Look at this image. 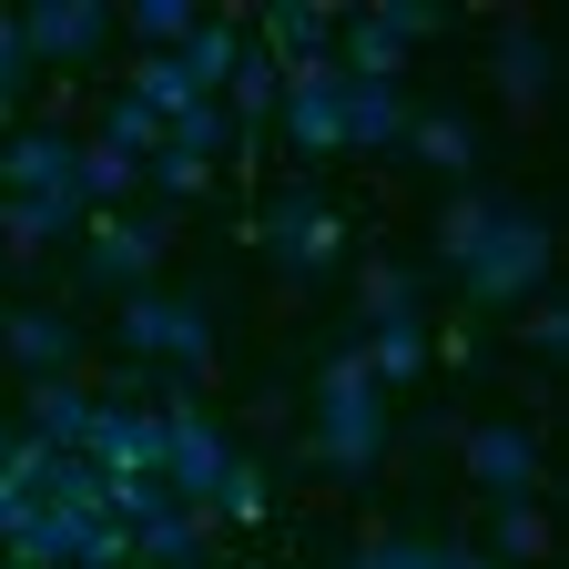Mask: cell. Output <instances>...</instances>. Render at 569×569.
Listing matches in <instances>:
<instances>
[{"instance_id":"obj_12","label":"cell","mask_w":569,"mask_h":569,"mask_svg":"<svg viewBox=\"0 0 569 569\" xmlns=\"http://www.w3.org/2000/svg\"><path fill=\"white\" fill-rule=\"evenodd\" d=\"M346 82H397L407 71V31L387 21V11H356V21H336V51H326Z\"/></svg>"},{"instance_id":"obj_22","label":"cell","mask_w":569,"mask_h":569,"mask_svg":"<svg viewBox=\"0 0 569 569\" xmlns=\"http://www.w3.org/2000/svg\"><path fill=\"white\" fill-rule=\"evenodd\" d=\"M407 153H417V163H438V173H478V122H468V112H417Z\"/></svg>"},{"instance_id":"obj_28","label":"cell","mask_w":569,"mask_h":569,"mask_svg":"<svg viewBox=\"0 0 569 569\" xmlns=\"http://www.w3.org/2000/svg\"><path fill=\"white\" fill-rule=\"evenodd\" d=\"M488 224H498V193H458V203L438 213V254H448V264H468V254L488 244Z\"/></svg>"},{"instance_id":"obj_25","label":"cell","mask_w":569,"mask_h":569,"mask_svg":"<svg viewBox=\"0 0 569 569\" xmlns=\"http://www.w3.org/2000/svg\"><path fill=\"white\" fill-rule=\"evenodd\" d=\"M203 11H183V0H132V11H112V31H132L142 51H183Z\"/></svg>"},{"instance_id":"obj_31","label":"cell","mask_w":569,"mask_h":569,"mask_svg":"<svg viewBox=\"0 0 569 569\" xmlns=\"http://www.w3.org/2000/svg\"><path fill=\"white\" fill-rule=\"evenodd\" d=\"M153 183H163V193H213V163H193V153H153Z\"/></svg>"},{"instance_id":"obj_16","label":"cell","mask_w":569,"mask_h":569,"mask_svg":"<svg viewBox=\"0 0 569 569\" xmlns=\"http://www.w3.org/2000/svg\"><path fill=\"white\" fill-rule=\"evenodd\" d=\"M488 71H498V92H509L519 112H539V102L559 92V51H549L539 31H509V41L488 51Z\"/></svg>"},{"instance_id":"obj_13","label":"cell","mask_w":569,"mask_h":569,"mask_svg":"<svg viewBox=\"0 0 569 569\" xmlns=\"http://www.w3.org/2000/svg\"><path fill=\"white\" fill-rule=\"evenodd\" d=\"M244 31H264V41H274V51H264L274 71H306V61H326V51H336V11H316V0H274V11H264V21H244Z\"/></svg>"},{"instance_id":"obj_19","label":"cell","mask_w":569,"mask_h":569,"mask_svg":"<svg viewBox=\"0 0 569 569\" xmlns=\"http://www.w3.org/2000/svg\"><path fill=\"white\" fill-rule=\"evenodd\" d=\"M274 102H284V71H274V61H264V51L244 41V61H234V82H224V122H234V132L254 142V132L274 122Z\"/></svg>"},{"instance_id":"obj_29","label":"cell","mask_w":569,"mask_h":569,"mask_svg":"<svg viewBox=\"0 0 569 569\" xmlns=\"http://www.w3.org/2000/svg\"><path fill=\"white\" fill-rule=\"evenodd\" d=\"M417 306H427V274H417V264H377V274H367V336L397 326V316H417Z\"/></svg>"},{"instance_id":"obj_30","label":"cell","mask_w":569,"mask_h":569,"mask_svg":"<svg viewBox=\"0 0 569 569\" xmlns=\"http://www.w3.org/2000/svg\"><path fill=\"white\" fill-rule=\"evenodd\" d=\"M21 82H31V51H21V21L0 11V122L21 112Z\"/></svg>"},{"instance_id":"obj_27","label":"cell","mask_w":569,"mask_h":569,"mask_svg":"<svg viewBox=\"0 0 569 569\" xmlns=\"http://www.w3.org/2000/svg\"><path fill=\"white\" fill-rule=\"evenodd\" d=\"M559 539H549V509L539 498H509V509H498V569H519V559H549Z\"/></svg>"},{"instance_id":"obj_26","label":"cell","mask_w":569,"mask_h":569,"mask_svg":"<svg viewBox=\"0 0 569 569\" xmlns=\"http://www.w3.org/2000/svg\"><path fill=\"white\" fill-rule=\"evenodd\" d=\"M203 519L254 529V519H264V468H254V458H224V478H213V498H203Z\"/></svg>"},{"instance_id":"obj_6","label":"cell","mask_w":569,"mask_h":569,"mask_svg":"<svg viewBox=\"0 0 569 569\" xmlns=\"http://www.w3.org/2000/svg\"><path fill=\"white\" fill-rule=\"evenodd\" d=\"M122 346L132 356H173L183 377H203L213 367V326H203V306H183V296H122Z\"/></svg>"},{"instance_id":"obj_9","label":"cell","mask_w":569,"mask_h":569,"mask_svg":"<svg viewBox=\"0 0 569 569\" xmlns=\"http://www.w3.org/2000/svg\"><path fill=\"white\" fill-rule=\"evenodd\" d=\"M82 458L102 478H163V407H92Z\"/></svg>"},{"instance_id":"obj_4","label":"cell","mask_w":569,"mask_h":569,"mask_svg":"<svg viewBox=\"0 0 569 569\" xmlns=\"http://www.w3.org/2000/svg\"><path fill=\"white\" fill-rule=\"evenodd\" d=\"M274 132L296 142L306 163L346 153V71H336V61H306V71H284V102H274Z\"/></svg>"},{"instance_id":"obj_23","label":"cell","mask_w":569,"mask_h":569,"mask_svg":"<svg viewBox=\"0 0 569 569\" xmlns=\"http://www.w3.org/2000/svg\"><path fill=\"white\" fill-rule=\"evenodd\" d=\"M153 122H173V112H193V82H183V61L173 51H132V82H122Z\"/></svg>"},{"instance_id":"obj_15","label":"cell","mask_w":569,"mask_h":569,"mask_svg":"<svg viewBox=\"0 0 569 569\" xmlns=\"http://www.w3.org/2000/svg\"><path fill=\"white\" fill-rule=\"evenodd\" d=\"M244 21H193V41L173 51L183 61V82H193V102H224V82H234V61H244Z\"/></svg>"},{"instance_id":"obj_33","label":"cell","mask_w":569,"mask_h":569,"mask_svg":"<svg viewBox=\"0 0 569 569\" xmlns=\"http://www.w3.org/2000/svg\"><path fill=\"white\" fill-rule=\"evenodd\" d=\"M21 509H31V498H21L11 478H0V539H11V529H21Z\"/></svg>"},{"instance_id":"obj_11","label":"cell","mask_w":569,"mask_h":569,"mask_svg":"<svg viewBox=\"0 0 569 569\" xmlns=\"http://www.w3.org/2000/svg\"><path fill=\"white\" fill-rule=\"evenodd\" d=\"M71 163H82V132H11V153H0V193H71Z\"/></svg>"},{"instance_id":"obj_7","label":"cell","mask_w":569,"mask_h":569,"mask_svg":"<svg viewBox=\"0 0 569 569\" xmlns=\"http://www.w3.org/2000/svg\"><path fill=\"white\" fill-rule=\"evenodd\" d=\"M11 21H21V51L51 61V71H82V61L112 51V11L102 0H41V11H11Z\"/></svg>"},{"instance_id":"obj_17","label":"cell","mask_w":569,"mask_h":569,"mask_svg":"<svg viewBox=\"0 0 569 569\" xmlns=\"http://www.w3.org/2000/svg\"><path fill=\"white\" fill-rule=\"evenodd\" d=\"M417 132V102L397 82H346V142H367V153H387V142Z\"/></svg>"},{"instance_id":"obj_3","label":"cell","mask_w":569,"mask_h":569,"mask_svg":"<svg viewBox=\"0 0 569 569\" xmlns=\"http://www.w3.org/2000/svg\"><path fill=\"white\" fill-rule=\"evenodd\" d=\"M244 234H254V244L274 254V274H284V284H306V274H326V264L346 254V213H336V203H326L316 183H284V193H274V203L254 213Z\"/></svg>"},{"instance_id":"obj_21","label":"cell","mask_w":569,"mask_h":569,"mask_svg":"<svg viewBox=\"0 0 569 569\" xmlns=\"http://www.w3.org/2000/svg\"><path fill=\"white\" fill-rule=\"evenodd\" d=\"M356 356H367V377L397 397V387H417V377H427V326H417V316H397V326H377Z\"/></svg>"},{"instance_id":"obj_14","label":"cell","mask_w":569,"mask_h":569,"mask_svg":"<svg viewBox=\"0 0 569 569\" xmlns=\"http://www.w3.org/2000/svg\"><path fill=\"white\" fill-rule=\"evenodd\" d=\"M0 346H11V367L41 387V377H61L71 356H82V336H71V316H51V306H21L11 326H0Z\"/></svg>"},{"instance_id":"obj_18","label":"cell","mask_w":569,"mask_h":569,"mask_svg":"<svg viewBox=\"0 0 569 569\" xmlns=\"http://www.w3.org/2000/svg\"><path fill=\"white\" fill-rule=\"evenodd\" d=\"M71 224H92L82 193H0V234L11 244H61Z\"/></svg>"},{"instance_id":"obj_1","label":"cell","mask_w":569,"mask_h":569,"mask_svg":"<svg viewBox=\"0 0 569 569\" xmlns=\"http://www.w3.org/2000/svg\"><path fill=\"white\" fill-rule=\"evenodd\" d=\"M306 458L336 468V478H367L387 458V387L367 377V356H356V346L316 377V438H306Z\"/></svg>"},{"instance_id":"obj_34","label":"cell","mask_w":569,"mask_h":569,"mask_svg":"<svg viewBox=\"0 0 569 569\" xmlns=\"http://www.w3.org/2000/svg\"><path fill=\"white\" fill-rule=\"evenodd\" d=\"M11 448H21V427H11V417H0V468H11Z\"/></svg>"},{"instance_id":"obj_32","label":"cell","mask_w":569,"mask_h":569,"mask_svg":"<svg viewBox=\"0 0 569 569\" xmlns=\"http://www.w3.org/2000/svg\"><path fill=\"white\" fill-rule=\"evenodd\" d=\"M539 356H569V306H529V326H519Z\"/></svg>"},{"instance_id":"obj_20","label":"cell","mask_w":569,"mask_h":569,"mask_svg":"<svg viewBox=\"0 0 569 569\" xmlns=\"http://www.w3.org/2000/svg\"><path fill=\"white\" fill-rule=\"evenodd\" d=\"M82 427H92V397L71 387V377H41V387H31V427H21V438H41V448H71V458H82Z\"/></svg>"},{"instance_id":"obj_5","label":"cell","mask_w":569,"mask_h":569,"mask_svg":"<svg viewBox=\"0 0 569 569\" xmlns=\"http://www.w3.org/2000/svg\"><path fill=\"white\" fill-rule=\"evenodd\" d=\"M224 458H234V448H224V427H213L193 397H173V407H163V478H153V488L183 498V509H203L213 478H224Z\"/></svg>"},{"instance_id":"obj_24","label":"cell","mask_w":569,"mask_h":569,"mask_svg":"<svg viewBox=\"0 0 569 569\" xmlns=\"http://www.w3.org/2000/svg\"><path fill=\"white\" fill-rule=\"evenodd\" d=\"M92 142H102V153H122V163H153V153H163V122L142 112L132 92H112V102H102V122H92Z\"/></svg>"},{"instance_id":"obj_2","label":"cell","mask_w":569,"mask_h":569,"mask_svg":"<svg viewBox=\"0 0 569 569\" xmlns=\"http://www.w3.org/2000/svg\"><path fill=\"white\" fill-rule=\"evenodd\" d=\"M539 274H549V224H539V213H519V203H498L488 244L458 264V284H468V316H498V306L539 296Z\"/></svg>"},{"instance_id":"obj_35","label":"cell","mask_w":569,"mask_h":569,"mask_svg":"<svg viewBox=\"0 0 569 569\" xmlns=\"http://www.w3.org/2000/svg\"><path fill=\"white\" fill-rule=\"evenodd\" d=\"M468 569H498V559H468Z\"/></svg>"},{"instance_id":"obj_8","label":"cell","mask_w":569,"mask_h":569,"mask_svg":"<svg viewBox=\"0 0 569 569\" xmlns=\"http://www.w3.org/2000/svg\"><path fill=\"white\" fill-rule=\"evenodd\" d=\"M163 264V224H122V213H92V244H82V284L92 296H142Z\"/></svg>"},{"instance_id":"obj_10","label":"cell","mask_w":569,"mask_h":569,"mask_svg":"<svg viewBox=\"0 0 569 569\" xmlns=\"http://www.w3.org/2000/svg\"><path fill=\"white\" fill-rule=\"evenodd\" d=\"M468 478L509 509V498H539L549 488V468H539V438L529 427H509V417H488V427H468Z\"/></svg>"}]
</instances>
